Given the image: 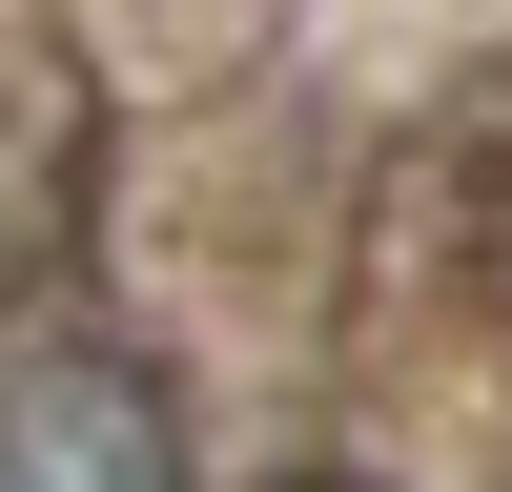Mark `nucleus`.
<instances>
[{"label":"nucleus","instance_id":"obj_1","mask_svg":"<svg viewBox=\"0 0 512 492\" xmlns=\"http://www.w3.org/2000/svg\"><path fill=\"white\" fill-rule=\"evenodd\" d=\"M0 492H185V431L123 349H21L0 369Z\"/></svg>","mask_w":512,"mask_h":492}]
</instances>
